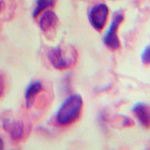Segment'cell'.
<instances>
[{
  "mask_svg": "<svg viewBox=\"0 0 150 150\" xmlns=\"http://www.w3.org/2000/svg\"><path fill=\"white\" fill-rule=\"evenodd\" d=\"M109 9L105 4H98L91 9L89 19L92 26L97 31H100L105 26L108 18Z\"/></svg>",
  "mask_w": 150,
  "mask_h": 150,
  "instance_id": "4",
  "label": "cell"
},
{
  "mask_svg": "<svg viewBox=\"0 0 150 150\" xmlns=\"http://www.w3.org/2000/svg\"><path fill=\"white\" fill-rule=\"evenodd\" d=\"M124 18L123 13L119 11L115 12L108 30L104 37V43L111 50H117L120 46V42L117 32Z\"/></svg>",
  "mask_w": 150,
  "mask_h": 150,
  "instance_id": "3",
  "label": "cell"
},
{
  "mask_svg": "<svg viewBox=\"0 0 150 150\" xmlns=\"http://www.w3.org/2000/svg\"><path fill=\"white\" fill-rule=\"evenodd\" d=\"M134 122L132 119L129 117H124L123 121V126L126 127H132L134 126Z\"/></svg>",
  "mask_w": 150,
  "mask_h": 150,
  "instance_id": "11",
  "label": "cell"
},
{
  "mask_svg": "<svg viewBox=\"0 0 150 150\" xmlns=\"http://www.w3.org/2000/svg\"><path fill=\"white\" fill-rule=\"evenodd\" d=\"M47 55L50 63L55 68L64 70L75 66L77 60L78 53L72 46L57 47L49 50Z\"/></svg>",
  "mask_w": 150,
  "mask_h": 150,
  "instance_id": "2",
  "label": "cell"
},
{
  "mask_svg": "<svg viewBox=\"0 0 150 150\" xmlns=\"http://www.w3.org/2000/svg\"><path fill=\"white\" fill-rule=\"evenodd\" d=\"M141 59L144 63H150V45L146 47L144 49L141 55Z\"/></svg>",
  "mask_w": 150,
  "mask_h": 150,
  "instance_id": "10",
  "label": "cell"
},
{
  "mask_svg": "<svg viewBox=\"0 0 150 150\" xmlns=\"http://www.w3.org/2000/svg\"><path fill=\"white\" fill-rule=\"evenodd\" d=\"M42 89V84L39 81L32 82L28 85L25 92V105L27 108L31 106L34 98Z\"/></svg>",
  "mask_w": 150,
  "mask_h": 150,
  "instance_id": "8",
  "label": "cell"
},
{
  "mask_svg": "<svg viewBox=\"0 0 150 150\" xmlns=\"http://www.w3.org/2000/svg\"><path fill=\"white\" fill-rule=\"evenodd\" d=\"M58 16L53 11L47 10L43 13L40 19V26L44 32L47 33L55 28L58 24Z\"/></svg>",
  "mask_w": 150,
  "mask_h": 150,
  "instance_id": "7",
  "label": "cell"
},
{
  "mask_svg": "<svg viewBox=\"0 0 150 150\" xmlns=\"http://www.w3.org/2000/svg\"><path fill=\"white\" fill-rule=\"evenodd\" d=\"M1 82H0V93H1Z\"/></svg>",
  "mask_w": 150,
  "mask_h": 150,
  "instance_id": "14",
  "label": "cell"
},
{
  "mask_svg": "<svg viewBox=\"0 0 150 150\" xmlns=\"http://www.w3.org/2000/svg\"><path fill=\"white\" fill-rule=\"evenodd\" d=\"M4 143L3 141L2 140L1 138H0V150H2L3 149Z\"/></svg>",
  "mask_w": 150,
  "mask_h": 150,
  "instance_id": "12",
  "label": "cell"
},
{
  "mask_svg": "<svg viewBox=\"0 0 150 150\" xmlns=\"http://www.w3.org/2000/svg\"><path fill=\"white\" fill-rule=\"evenodd\" d=\"M132 112L144 127L150 128V106L145 103L138 102L134 105Z\"/></svg>",
  "mask_w": 150,
  "mask_h": 150,
  "instance_id": "6",
  "label": "cell"
},
{
  "mask_svg": "<svg viewBox=\"0 0 150 150\" xmlns=\"http://www.w3.org/2000/svg\"><path fill=\"white\" fill-rule=\"evenodd\" d=\"M55 4V0H37L36 6L33 11V16L37 17L47 8L53 7Z\"/></svg>",
  "mask_w": 150,
  "mask_h": 150,
  "instance_id": "9",
  "label": "cell"
},
{
  "mask_svg": "<svg viewBox=\"0 0 150 150\" xmlns=\"http://www.w3.org/2000/svg\"><path fill=\"white\" fill-rule=\"evenodd\" d=\"M83 100L79 94L68 97L61 106L56 114L57 122L66 126L74 122L79 117L83 106Z\"/></svg>",
  "mask_w": 150,
  "mask_h": 150,
  "instance_id": "1",
  "label": "cell"
},
{
  "mask_svg": "<svg viewBox=\"0 0 150 150\" xmlns=\"http://www.w3.org/2000/svg\"><path fill=\"white\" fill-rule=\"evenodd\" d=\"M4 2L2 0H0V11L2 9L3 7Z\"/></svg>",
  "mask_w": 150,
  "mask_h": 150,
  "instance_id": "13",
  "label": "cell"
},
{
  "mask_svg": "<svg viewBox=\"0 0 150 150\" xmlns=\"http://www.w3.org/2000/svg\"><path fill=\"white\" fill-rule=\"evenodd\" d=\"M3 127L14 141L21 140L23 136V125L21 122L7 119L3 122Z\"/></svg>",
  "mask_w": 150,
  "mask_h": 150,
  "instance_id": "5",
  "label": "cell"
}]
</instances>
